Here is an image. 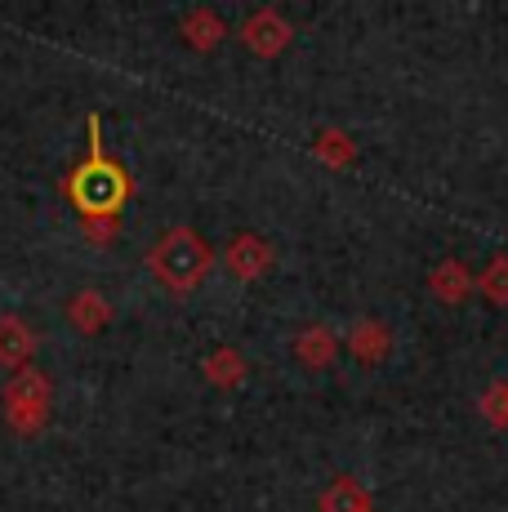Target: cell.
Masks as SVG:
<instances>
[{
    "label": "cell",
    "mask_w": 508,
    "mask_h": 512,
    "mask_svg": "<svg viewBox=\"0 0 508 512\" xmlns=\"http://www.w3.org/2000/svg\"><path fill=\"white\" fill-rule=\"evenodd\" d=\"M67 321H72L76 334H99L107 321H112V303H107L99 290H76L72 299H67Z\"/></svg>",
    "instance_id": "9c48e42d"
},
{
    "label": "cell",
    "mask_w": 508,
    "mask_h": 512,
    "mask_svg": "<svg viewBox=\"0 0 508 512\" xmlns=\"http://www.w3.org/2000/svg\"><path fill=\"white\" fill-rule=\"evenodd\" d=\"M5 419L18 437H36L50 423V379L36 366L18 370L5 383Z\"/></svg>",
    "instance_id": "3957f363"
},
{
    "label": "cell",
    "mask_w": 508,
    "mask_h": 512,
    "mask_svg": "<svg viewBox=\"0 0 508 512\" xmlns=\"http://www.w3.org/2000/svg\"><path fill=\"white\" fill-rule=\"evenodd\" d=\"M482 415L495 423V428H508V383H495L482 397Z\"/></svg>",
    "instance_id": "2e32d148"
},
{
    "label": "cell",
    "mask_w": 508,
    "mask_h": 512,
    "mask_svg": "<svg viewBox=\"0 0 508 512\" xmlns=\"http://www.w3.org/2000/svg\"><path fill=\"white\" fill-rule=\"evenodd\" d=\"M370 512H375V508H370Z\"/></svg>",
    "instance_id": "ac0fdd59"
},
{
    "label": "cell",
    "mask_w": 508,
    "mask_h": 512,
    "mask_svg": "<svg viewBox=\"0 0 508 512\" xmlns=\"http://www.w3.org/2000/svg\"><path fill=\"white\" fill-rule=\"evenodd\" d=\"M85 130H90V152H85L81 161L72 165V174L63 179V196H67V205L81 214V223L121 219L125 201H130V192H134V179H130V170L103 147V121L99 116H90Z\"/></svg>",
    "instance_id": "6da1fadb"
},
{
    "label": "cell",
    "mask_w": 508,
    "mask_h": 512,
    "mask_svg": "<svg viewBox=\"0 0 508 512\" xmlns=\"http://www.w3.org/2000/svg\"><path fill=\"white\" fill-rule=\"evenodd\" d=\"M246 357H241L237 348H214L210 357L201 361V374L205 383H214V388H241L246 383Z\"/></svg>",
    "instance_id": "4fadbf2b"
},
{
    "label": "cell",
    "mask_w": 508,
    "mask_h": 512,
    "mask_svg": "<svg viewBox=\"0 0 508 512\" xmlns=\"http://www.w3.org/2000/svg\"><path fill=\"white\" fill-rule=\"evenodd\" d=\"M312 152L321 156V161L330 165V170H348V165L357 161V143L348 130H339V125H326V130L317 134V143H312Z\"/></svg>",
    "instance_id": "5bb4252c"
},
{
    "label": "cell",
    "mask_w": 508,
    "mask_h": 512,
    "mask_svg": "<svg viewBox=\"0 0 508 512\" xmlns=\"http://www.w3.org/2000/svg\"><path fill=\"white\" fill-rule=\"evenodd\" d=\"M388 348H393V334L379 317H361L353 334H348V352L361 361V366H379V361L388 357Z\"/></svg>",
    "instance_id": "52a82bcc"
},
{
    "label": "cell",
    "mask_w": 508,
    "mask_h": 512,
    "mask_svg": "<svg viewBox=\"0 0 508 512\" xmlns=\"http://www.w3.org/2000/svg\"><path fill=\"white\" fill-rule=\"evenodd\" d=\"M223 263H228V272L237 281H259L272 268V245L254 232H237L228 241V250H223Z\"/></svg>",
    "instance_id": "5b68a950"
},
{
    "label": "cell",
    "mask_w": 508,
    "mask_h": 512,
    "mask_svg": "<svg viewBox=\"0 0 508 512\" xmlns=\"http://www.w3.org/2000/svg\"><path fill=\"white\" fill-rule=\"evenodd\" d=\"M370 490L357 477H335L317 499V512H370Z\"/></svg>",
    "instance_id": "8fae6325"
},
{
    "label": "cell",
    "mask_w": 508,
    "mask_h": 512,
    "mask_svg": "<svg viewBox=\"0 0 508 512\" xmlns=\"http://www.w3.org/2000/svg\"><path fill=\"white\" fill-rule=\"evenodd\" d=\"M179 36L183 41H188L192 49H214L223 41V36H228V27H223V18L214 14V9H205V5H197V9H188V14L179 18Z\"/></svg>",
    "instance_id": "30bf717a"
},
{
    "label": "cell",
    "mask_w": 508,
    "mask_h": 512,
    "mask_svg": "<svg viewBox=\"0 0 508 512\" xmlns=\"http://www.w3.org/2000/svg\"><path fill=\"white\" fill-rule=\"evenodd\" d=\"M295 357L304 361L308 370H326L330 361L339 357V339L326 326H308L295 334Z\"/></svg>",
    "instance_id": "7c38bea8"
},
{
    "label": "cell",
    "mask_w": 508,
    "mask_h": 512,
    "mask_svg": "<svg viewBox=\"0 0 508 512\" xmlns=\"http://www.w3.org/2000/svg\"><path fill=\"white\" fill-rule=\"evenodd\" d=\"M81 228L94 245H112L116 236H121V219H90V223H81Z\"/></svg>",
    "instance_id": "e0dca14e"
},
{
    "label": "cell",
    "mask_w": 508,
    "mask_h": 512,
    "mask_svg": "<svg viewBox=\"0 0 508 512\" xmlns=\"http://www.w3.org/2000/svg\"><path fill=\"white\" fill-rule=\"evenodd\" d=\"M32 352H36L32 326H27L23 317H14V312H5V317H0V366L18 374L32 366Z\"/></svg>",
    "instance_id": "8992f818"
},
{
    "label": "cell",
    "mask_w": 508,
    "mask_h": 512,
    "mask_svg": "<svg viewBox=\"0 0 508 512\" xmlns=\"http://www.w3.org/2000/svg\"><path fill=\"white\" fill-rule=\"evenodd\" d=\"M428 290H433V299H442V303H464L477 285H473V272H468L459 259H442V263H433V272H428Z\"/></svg>",
    "instance_id": "ba28073f"
},
{
    "label": "cell",
    "mask_w": 508,
    "mask_h": 512,
    "mask_svg": "<svg viewBox=\"0 0 508 512\" xmlns=\"http://www.w3.org/2000/svg\"><path fill=\"white\" fill-rule=\"evenodd\" d=\"M473 285L491 303H500V308H504V303H508V254H495V259L473 277Z\"/></svg>",
    "instance_id": "9a60e30c"
},
{
    "label": "cell",
    "mask_w": 508,
    "mask_h": 512,
    "mask_svg": "<svg viewBox=\"0 0 508 512\" xmlns=\"http://www.w3.org/2000/svg\"><path fill=\"white\" fill-rule=\"evenodd\" d=\"M290 23L277 14V9H254V14L241 23V45L250 49L254 58H277L281 49L290 45Z\"/></svg>",
    "instance_id": "277c9868"
},
{
    "label": "cell",
    "mask_w": 508,
    "mask_h": 512,
    "mask_svg": "<svg viewBox=\"0 0 508 512\" xmlns=\"http://www.w3.org/2000/svg\"><path fill=\"white\" fill-rule=\"evenodd\" d=\"M210 263H214V250L201 241L197 228H188V223H183V228H170L148 254L152 277L161 281L170 294H192L205 281Z\"/></svg>",
    "instance_id": "7a4b0ae2"
}]
</instances>
